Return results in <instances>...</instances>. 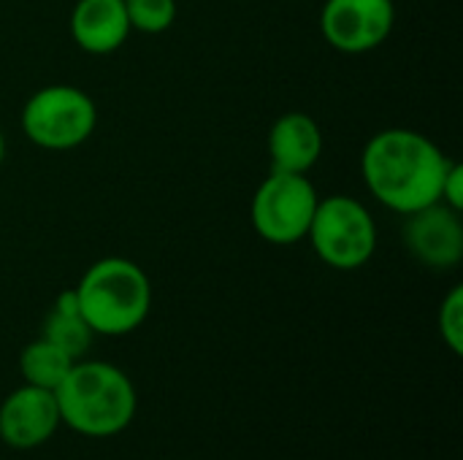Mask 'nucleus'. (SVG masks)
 Returning <instances> with one entry per match:
<instances>
[{"label": "nucleus", "mask_w": 463, "mask_h": 460, "mask_svg": "<svg viewBox=\"0 0 463 460\" xmlns=\"http://www.w3.org/2000/svg\"><path fill=\"white\" fill-rule=\"evenodd\" d=\"M60 426L62 420L54 390L22 385L0 404V439L11 450L41 447L57 434Z\"/></svg>", "instance_id": "obj_9"}, {"label": "nucleus", "mask_w": 463, "mask_h": 460, "mask_svg": "<svg viewBox=\"0 0 463 460\" xmlns=\"http://www.w3.org/2000/svg\"><path fill=\"white\" fill-rule=\"evenodd\" d=\"M60 420L90 439L122 434L136 415L130 377L106 361H76L54 390Z\"/></svg>", "instance_id": "obj_2"}, {"label": "nucleus", "mask_w": 463, "mask_h": 460, "mask_svg": "<svg viewBox=\"0 0 463 460\" xmlns=\"http://www.w3.org/2000/svg\"><path fill=\"white\" fill-rule=\"evenodd\" d=\"M402 236L407 252L426 268L450 271L463 260L461 211L442 201L407 214Z\"/></svg>", "instance_id": "obj_8"}, {"label": "nucleus", "mask_w": 463, "mask_h": 460, "mask_svg": "<svg viewBox=\"0 0 463 460\" xmlns=\"http://www.w3.org/2000/svg\"><path fill=\"white\" fill-rule=\"evenodd\" d=\"M19 127L38 149L71 152L95 133L98 106L81 87L46 84L24 100Z\"/></svg>", "instance_id": "obj_5"}, {"label": "nucleus", "mask_w": 463, "mask_h": 460, "mask_svg": "<svg viewBox=\"0 0 463 460\" xmlns=\"http://www.w3.org/2000/svg\"><path fill=\"white\" fill-rule=\"evenodd\" d=\"M323 155V130L307 111H285L269 130L271 171L309 174Z\"/></svg>", "instance_id": "obj_11"}, {"label": "nucleus", "mask_w": 463, "mask_h": 460, "mask_svg": "<svg viewBox=\"0 0 463 460\" xmlns=\"http://www.w3.org/2000/svg\"><path fill=\"white\" fill-rule=\"evenodd\" d=\"M307 241L328 268L358 271L374 258L380 230L366 203L339 192L317 201Z\"/></svg>", "instance_id": "obj_4"}, {"label": "nucleus", "mask_w": 463, "mask_h": 460, "mask_svg": "<svg viewBox=\"0 0 463 460\" xmlns=\"http://www.w3.org/2000/svg\"><path fill=\"white\" fill-rule=\"evenodd\" d=\"M450 157L420 130L385 127L361 152V176L372 198L407 217L439 201Z\"/></svg>", "instance_id": "obj_1"}, {"label": "nucleus", "mask_w": 463, "mask_h": 460, "mask_svg": "<svg viewBox=\"0 0 463 460\" xmlns=\"http://www.w3.org/2000/svg\"><path fill=\"white\" fill-rule=\"evenodd\" d=\"M396 24L393 0H326L320 33L342 54H369L380 49Z\"/></svg>", "instance_id": "obj_7"}, {"label": "nucleus", "mask_w": 463, "mask_h": 460, "mask_svg": "<svg viewBox=\"0 0 463 460\" xmlns=\"http://www.w3.org/2000/svg\"><path fill=\"white\" fill-rule=\"evenodd\" d=\"M125 8L130 30H138L144 35H160L171 30L179 14L176 0H125Z\"/></svg>", "instance_id": "obj_14"}, {"label": "nucleus", "mask_w": 463, "mask_h": 460, "mask_svg": "<svg viewBox=\"0 0 463 460\" xmlns=\"http://www.w3.org/2000/svg\"><path fill=\"white\" fill-rule=\"evenodd\" d=\"M439 336L453 355L463 352V287L456 285L439 304Z\"/></svg>", "instance_id": "obj_15"}, {"label": "nucleus", "mask_w": 463, "mask_h": 460, "mask_svg": "<svg viewBox=\"0 0 463 460\" xmlns=\"http://www.w3.org/2000/svg\"><path fill=\"white\" fill-rule=\"evenodd\" d=\"M439 201L456 211H463V165L450 160L445 179H442V190H439Z\"/></svg>", "instance_id": "obj_16"}, {"label": "nucleus", "mask_w": 463, "mask_h": 460, "mask_svg": "<svg viewBox=\"0 0 463 460\" xmlns=\"http://www.w3.org/2000/svg\"><path fill=\"white\" fill-rule=\"evenodd\" d=\"M3 160H5V136L0 130V165H3Z\"/></svg>", "instance_id": "obj_17"}, {"label": "nucleus", "mask_w": 463, "mask_h": 460, "mask_svg": "<svg viewBox=\"0 0 463 460\" xmlns=\"http://www.w3.org/2000/svg\"><path fill=\"white\" fill-rule=\"evenodd\" d=\"M317 201L320 195L307 174L271 171L252 195V228L274 247H293L307 239Z\"/></svg>", "instance_id": "obj_6"}, {"label": "nucleus", "mask_w": 463, "mask_h": 460, "mask_svg": "<svg viewBox=\"0 0 463 460\" xmlns=\"http://www.w3.org/2000/svg\"><path fill=\"white\" fill-rule=\"evenodd\" d=\"M79 312L95 336H128L144 325L152 309V282L128 258L95 260L73 287Z\"/></svg>", "instance_id": "obj_3"}, {"label": "nucleus", "mask_w": 463, "mask_h": 460, "mask_svg": "<svg viewBox=\"0 0 463 460\" xmlns=\"http://www.w3.org/2000/svg\"><path fill=\"white\" fill-rule=\"evenodd\" d=\"M73 363L76 361L71 355H65L60 347H54L43 336L30 342L19 355V371H22L24 385L43 388V390H57V385L65 380Z\"/></svg>", "instance_id": "obj_13"}, {"label": "nucleus", "mask_w": 463, "mask_h": 460, "mask_svg": "<svg viewBox=\"0 0 463 460\" xmlns=\"http://www.w3.org/2000/svg\"><path fill=\"white\" fill-rule=\"evenodd\" d=\"M41 336L46 342H52L54 347H60L73 361H81L87 355L95 333H92V328L87 325V320L79 312V301H76L73 287L62 290L54 298V306L43 320V333Z\"/></svg>", "instance_id": "obj_12"}, {"label": "nucleus", "mask_w": 463, "mask_h": 460, "mask_svg": "<svg viewBox=\"0 0 463 460\" xmlns=\"http://www.w3.org/2000/svg\"><path fill=\"white\" fill-rule=\"evenodd\" d=\"M130 33L125 0H76L71 11V38L87 54H114Z\"/></svg>", "instance_id": "obj_10"}]
</instances>
